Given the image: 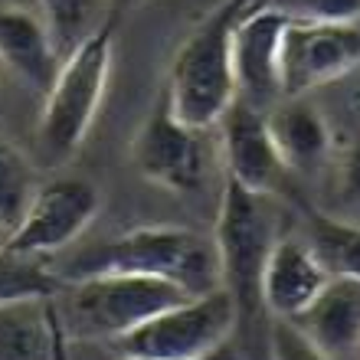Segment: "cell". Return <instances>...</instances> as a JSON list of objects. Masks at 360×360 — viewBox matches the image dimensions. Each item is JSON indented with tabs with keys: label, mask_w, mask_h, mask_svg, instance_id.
<instances>
[{
	"label": "cell",
	"mask_w": 360,
	"mask_h": 360,
	"mask_svg": "<svg viewBox=\"0 0 360 360\" xmlns=\"http://www.w3.org/2000/svg\"><path fill=\"white\" fill-rule=\"evenodd\" d=\"M102 193L86 177H53L37 187L27 213L10 233V246L43 259H56L98 217Z\"/></svg>",
	"instance_id": "ba28073f"
},
{
	"label": "cell",
	"mask_w": 360,
	"mask_h": 360,
	"mask_svg": "<svg viewBox=\"0 0 360 360\" xmlns=\"http://www.w3.org/2000/svg\"><path fill=\"white\" fill-rule=\"evenodd\" d=\"M37 174L23 154L0 138V223L13 233L37 193Z\"/></svg>",
	"instance_id": "d6986e66"
},
{
	"label": "cell",
	"mask_w": 360,
	"mask_h": 360,
	"mask_svg": "<svg viewBox=\"0 0 360 360\" xmlns=\"http://www.w3.org/2000/svg\"><path fill=\"white\" fill-rule=\"evenodd\" d=\"M266 0H223L197 30L184 39L174 56L171 82H167V105L184 124L210 131L226 108L236 102V79H233V37L239 20Z\"/></svg>",
	"instance_id": "7a4b0ae2"
},
{
	"label": "cell",
	"mask_w": 360,
	"mask_h": 360,
	"mask_svg": "<svg viewBox=\"0 0 360 360\" xmlns=\"http://www.w3.org/2000/svg\"><path fill=\"white\" fill-rule=\"evenodd\" d=\"M56 360H66V354H63V357H56Z\"/></svg>",
	"instance_id": "83f0119b"
},
{
	"label": "cell",
	"mask_w": 360,
	"mask_h": 360,
	"mask_svg": "<svg viewBox=\"0 0 360 360\" xmlns=\"http://www.w3.org/2000/svg\"><path fill=\"white\" fill-rule=\"evenodd\" d=\"M308 243L331 278H357L360 282V223L311 213Z\"/></svg>",
	"instance_id": "ac0fdd59"
},
{
	"label": "cell",
	"mask_w": 360,
	"mask_h": 360,
	"mask_svg": "<svg viewBox=\"0 0 360 360\" xmlns=\"http://www.w3.org/2000/svg\"><path fill=\"white\" fill-rule=\"evenodd\" d=\"M112 27L115 20H105L59 59L37 124V144L46 164L69 161L95 124L112 72Z\"/></svg>",
	"instance_id": "3957f363"
},
{
	"label": "cell",
	"mask_w": 360,
	"mask_h": 360,
	"mask_svg": "<svg viewBox=\"0 0 360 360\" xmlns=\"http://www.w3.org/2000/svg\"><path fill=\"white\" fill-rule=\"evenodd\" d=\"M63 53L49 37L39 10L0 7V66L13 69L23 82L46 92L59 69Z\"/></svg>",
	"instance_id": "5bb4252c"
},
{
	"label": "cell",
	"mask_w": 360,
	"mask_h": 360,
	"mask_svg": "<svg viewBox=\"0 0 360 360\" xmlns=\"http://www.w3.org/2000/svg\"><path fill=\"white\" fill-rule=\"evenodd\" d=\"M108 4V10H112V17H118V13H124L128 7H134L138 0H105Z\"/></svg>",
	"instance_id": "d4e9b609"
},
{
	"label": "cell",
	"mask_w": 360,
	"mask_h": 360,
	"mask_svg": "<svg viewBox=\"0 0 360 360\" xmlns=\"http://www.w3.org/2000/svg\"><path fill=\"white\" fill-rule=\"evenodd\" d=\"M66 344L53 298L0 304V360H56Z\"/></svg>",
	"instance_id": "9a60e30c"
},
{
	"label": "cell",
	"mask_w": 360,
	"mask_h": 360,
	"mask_svg": "<svg viewBox=\"0 0 360 360\" xmlns=\"http://www.w3.org/2000/svg\"><path fill=\"white\" fill-rule=\"evenodd\" d=\"M338 197L341 203L360 210V141L347 148L341 161V171H338Z\"/></svg>",
	"instance_id": "603a6c76"
},
{
	"label": "cell",
	"mask_w": 360,
	"mask_h": 360,
	"mask_svg": "<svg viewBox=\"0 0 360 360\" xmlns=\"http://www.w3.org/2000/svg\"><path fill=\"white\" fill-rule=\"evenodd\" d=\"M292 324L331 360L360 354V282L328 278V285Z\"/></svg>",
	"instance_id": "4fadbf2b"
},
{
	"label": "cell",
	"mask_w": 360,
	"mask_h": 360,
	"mask_svg": "<svg viewBox=\"0 0 360 360\" xmlns=\"http://www.w3.org/2000/svg\"><path fill=\"white\" fill-rule=\"evenodd\" d=\"M269 128H272L275 148L282 154L285 167H314L324 161L331 148V131L318 112L302 98H282L269 108Z\"/></svg>",
	"instance_id": "2e32d148"
},
{
	"label": "cell",
	"mask_w": 360,
	"mask_h": 360,
	"mask_svg": "<svg viewBox=\"0 0 360 360\" xmlns=\"http://www.w3.org/2000/svg\"><path fill=\"white\" fill-rule=\"evenodd\" d=\"M184 295L161 278L98 272L63 282L53 308L66 341H118Z\"/></svg>",
	"instance_id": "277c9868"
},
{
	"label": "cell",
	"mask_w": 360,
	"mask_h": 360,
	"mask_svg": "<svg viewBox=\"0 0 360 360\" xmlns=\"http://www.w3.org/2000/svg\"><path fill=\"white\" fill-rule=\"evenodd\" d=\"M272 219L275 213L269 193H252L226 180L213 243H217L219 256V285L233 295L239 324L259 321V314L266 311L262 308V269H266L269 249L278 239Z\"/></svg>",
	"instance_id": "5b68a950"
},
{
	"label": "cell",
	"mask_w": 360,
	"mask_h": 360,
	"mask_svg": "<svg viewBox=\"0 0 360 360\" xmlns=\"http://www.w3.org/2000/svg\"><path fill=\"white\" fill-rule=\"evenodd\" d=\"M360 66V27L357 23H324L295 20L285 27L278 53L282 98H302L314 89L338 82Z\"/></svg>",
	"instance_id": "52a82bcc"
},
{
	"label": "cell",
	"mask_w": 360,
	"mask_h": 360,
	"mask_svg": "<svg viewBox=\"0 0 360 360\" xmlns=\"http://www.w3.org/2000/svg\"><path fill=\"white\" fill-rule=\"evenodd\" d=\"M59 288H63V278L53 259L20 252L10 243L0 246V304L56 298Z\"/></svg>",
	"instance_id": "e0dca14e"
},
{
	"label": "cell",
	"mask_w": 360,
	"mask_h": 360,
	"mask_svg": "<svg viewBox=\"0 0 360 360\" xmlns=\"http://www.w3.org/2000/svg\"><path fill=\"white\" fill-rule=\"evenodd\" d=\"M56 272L63 282L98 272L144 275L177 285L187 295H200L219 285V256L213 236H203L197 229L138 226L66 259L63 266H56Z\"/></svg>",
	"instance_id": "6da1fadb"
},
{
	"label": "cell",
	"mask_w": 360,
	"mask_h": 360,
	"mask_svg": "<svg viewBox=\"0 0 360 360\" xmlns=\"http://www.w3.org/2000/svg\"><path fill=\"white\" fill-rule=\"evenodd\" d=\"M269 354L272 360H331L304 338L292 321H275L269 331Z\"/></svg>",
	"instance_id": "7402d4cb"
},
{
	"label": "cell",
	"mask_w": 360,
	"mask_h": 360,
	"mask_svg": "<svg viewBox=\"0 0 360 360\" xmlns=\"http://www.w3.org/2000/svg\"><path fill=\"white\" fill-rule=\"evenodd\" d=\"M288 23H292V13L282 10L275 0L259 4L239 20L236 37H233V79H236L239 102L262 112L282 102L278 53H282V37Z\"/></svg>",
	"instance_id": "30bf717a"
},
{
	"label": "cell",
	"mask_w": 360,
	"mask_h": 360,
	"mask_svg": "<svg viewBox=\"0 0 360 360\" xmlns=\"http://www.w3.org/2000/svg\"><path fill=\"white\" fill-rule=\"evenodd\" d=\"M7 239H10V229L4 226V223H0V246H4V243H7Z\"/></svg>",
	"instance_id": "4316f807"
},
{
	"label": "cell",
	"mask_w": 360,
	"mask_h": 360,
	"mask_svg": "<svg viewBox=\"0 0 360 360\" xmlns=\"http://www.w3.org/2000/svg\"><path fill=\"white\" fill-rule=\"evenodd\" d=\"M105 7V0H37L39 17L46 20L49 37L56 49L66 56L82 37L95 30V17Z\"/></svg>",
	"instance_id": "ffe728a7"
},
{
	"label": "cell",
	"mask_w": 360,
	"mask_h": 360,
	"mask_svg": "<svg viewBox=\"0 0 360 360\" xmlns=\"http://www.w3.org/2000/svg\"><path fill=\"white\" fill-rule=\"evenodd\" d=\"M219 128H223V158H226L229 180L252 193L272 197L288 167L275 148L269 112L236 98L219 118Z\"/></svg>",
	"instance_id": "8fae6325"
},
{
	"label": "cell",
	"mask_w": 360,
	"mask_h": 360,
	"mask_svg": "<svg viewBox=\"0 0 360 360\" xmlns=\"http://www.w3.org/2000/svg\"><path fill=\"white\" fill-rule=\"evenodd\" d=\"M122 360H138V357H122ZM193 360H239L236 354H233V347H219V351H213V354H207V357H193Z\"/></svg>",
	"instance_id": "cb8c5ba5"
},
{
	"label": "cell",
	"mask_w": 360,
	"mask_h": 360,
	"mask_svg": "<svg viewBox=\"0 0 360 360\" xmlns=\"http://www.w3.org/2000/svg\"><path fill=\"white\" fill-rule=\"evenodd\" d=\"M295 20H324V23H357L360 0H282Z\"/></svg>",
	"instance_id": "44dd1931"
},
{
	"label": "cell",
	"mask_w": 360,
	"mask_h": 360,
	"mask_svg": "<svg viewBox=\"0 0 360 360\" xmlns=\"http://www.w3.org/2000/svg\"><path fill=\"white\" fill-rule=\"evenodd\" d=\"M0 7H27V10H37V0H0Z\"/></svg>",
	"instance_id": "484cf974"
},
{
	"label": "cell",
	"mask_w": 360,
	"mask_h": 360,
	"mask_svg": "<svg viewBox=\"0 0 360 360\" xmlns=\"http://www.w3.org/2000/svg\"><path fill=\"white\" fill-rule=\"evenodd\" d=\"M239 328L233 295L217 285L210 292L184 295L180 302L161 308L134 331L115 341L122 357L138 360H193L226 347Z\"/></svg>",
	"instance_id": "8992f818"
},
{
	"label": "cell",
	"mask_w": 360,
	"mask_h": 360,
	"mask_svg": "<svg viewBox=\"0 0 360 360\" xmlns=\"http://www.w3.org/2000/svg\"><path fill=\"white\" fill-rule=\"evenodd\" d=\"M328 269L308 239L278 236L262 269V308L275 321H295L328 285Z\"/></svg>",
	"instance_id": "7c38bea8"
},
{
	"label": "cell",
	"mask_w": 360,
	"mask_h": 360,
	"mask_svg": "<svg viewBox=\"0 0 360 360\" xmlns=\"http://www.w3.org/2000/svg\"><path fill=\"white\" fill-rule=\"evenodd\" d=\"M134 167L144 180L171 193H197L207 184L210 154L200 128H190L171 112L167 98L151 112L131 144Z\"/></svg>",
	"instance_id": "9c48e42d"
}]
</instances>
